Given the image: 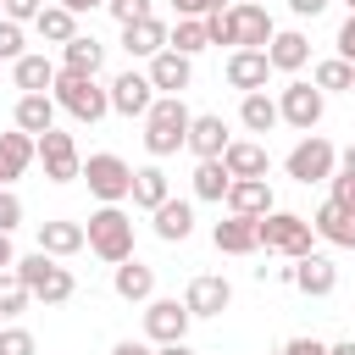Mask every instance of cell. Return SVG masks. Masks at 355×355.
Wrapping results in <instances>:
<instances>
[{
	"label": "cell",
	"mask_w": 355,
	"mask_h": 355,
	"mask_svg": "<svg viewBox=\"0 0 355 355\" xmlns=\"http://www.w3.org/2000/svg\"><path fill=\"white\" fill-rule=\"evenodd\" d=\"M189 105H183V94H155V105L144 111V150L161 161V155H172V150H183L189 144Z\"/></svg>",
	"instance_id": "obj_1"
},
{
	"label": "cell",
	"mask_w": 355,
	"mask_h": 355,
	"mask_svg": "<svg viewBox=\"0 0 355 355\" xmlns=\"http://www.w3.org/2000/svg\"><path fill=\"white\" fill-rule=\"evenodd\" d=\"M50 94H55V105L67 111V116H78V122H100L105 111H111V89H100L94 78H83V72H55V83H50Z\"/></svg>",
	"instance_id": "obj_2"
},
{
	"label": "cell",
	"mask_w": 355,
	"mask_h": 355,
	"mask_svg": "<svg viewBox=\"0 0 355 355\" xmlns=\"http://www.w3.org/2000/svg\"><path fill=\"white\" fill-rule=\"evenodd\" d=\"M17 277H22V283L33 288V300H44V305H67V300L78 294V277H72L67 266H55L50 250L22 255V261H17Z\"/></svg>",
	"instance_id": "obj_3"
},
{
	"label": "cell",
	"mask_w": 355,
	"mask_h": 355,
	"mask_svg": "<svg viewBox=\"0 0 355 355\" xmlns=\"http://www.w3.org/2000/svg\"><path fill=\"white\" fill-rule=\"evenodd\" d=\"M83 233H89V250H94L100 261H111V266L133 255V216H128L122 205H100Z\"/></svg>",
	"instance_id": "obj_4"
},
{
	"label": "cell",
	"mask_w": 355,
	"mask_h": 355,
	"mask_svg": "<svg viewBox=\"0 0 355 355\" xmlns=\"http://www.w3.org/2000/svg\"><path fill=\"white\" fill-rule=\"evenodd\" d=\"M83 178H89V194H94L100 205H122V200H133V166H128L122 155H111V150L89 155V161H83Z\"/></svg>",
	"instance_id": "obj_5"
},
{
	"label": "cell",
	"mask_w": 355,
	"mask_h": 355,
	"mask_svg": "<svg viewBox=\"0 0 355 355\" xmlns=\"http://www.w3.org/2000/svg\"><path fill=\"white\" fill-rule=\"evenodd\" d=\"M255 227H261V244H266V250H277V255H288V261L311 255V239H316V227H311L305 216H294V211H266Z\"/></svg>",
	"instance_id": "obj_6"
},
{
	"label": "cell",
	"mask_w": 355,
	"mask_h": 355,
	"mask_svg": "<svg viewBox=\"0 0 355 355\" xmlns=\"http://www.w3.org/2000/svg\"><path fill=\"white\" fill-rule=\"evenodd\" d=\"M283 172L294 178V183H327L333 172H338V150L322 139V133H305L294 150H288V161H283Z\"/></svg>",
	"instance_id": "obj_7"
},
{
	"label": "cell",
	"mask_w": 355,
	"mask_h": 355,
	"mask_svg": "<svg viewBox=\"0 0 355 355\" xmlns=\"http://www.w3.org/2000/svg\"><path fill=\"white\" fill-rule=\"evenodd\" d=\"M39 161H44V178L50 183H72V178H83V155H78V144H72V133H39Z\"/></svg>",
	"instance_id": "obj_8"
},
{
	"label": "cell",
	"mask_w": 355,
	"mask_h": 355,
	"mask_svg": "<svg viewBox=\"0 0 355 355\" xmlns=\"http://www.w3.org/2000/svg\"><path fill=\"white\" fill-rule=\"evenodd\" d=\"M189 305L183 300H144V338L150 344H178L189 333Z\"/></svg>",
	"instance_id": "obj_9"
},
{
	"label": "cell",
	"mask_w": 355,
	"mask_h": 355,
	"mask_svg": "<svg viewBox=\"0 0 355 355\" xmlns=\"http://www.w3.org/2000/svg\"><path fill=\"white\" fill-rule=\"evenodd\" d=\"M227 28H233V44L239 50H266L272 44V17H266V6H250V0H239V6H227Z\"/></svg>",
	"instance_id": "obj_10"
},
{
	"label": "cell",
	"mask_w": 355,
	"mask_h": 355,
	"mask_svg": "<svg viewBox=\"0 0 355 355\" xmlns=\"http://www.w3.org/2000/svg\"><path fill=\"white\" fill-rule=\"evenodd\" d=\"M277 111H283V122H288V128L311 133V128L322 122L327 100H322V89H316V83H288V89H283V100H277Z\"/></svg>",
	"instance_id": "obj_11"
},
{
	"label": "cell",
	"mask_w": 355,
	"mask_h": 355,
	"mask_svg": "<svg viewBox=\"0 0 355 355\" xmlns=\"http://www.w3.org/2000/svg\"><path fill=\"white\" fill-rule=\"evenodd\" d=\"M150 105H155L150 72H122V78L111 83V111H116V116H144Z\"/></svg>",
	"instance_id": "obj_12"
},
{
	"label": "cell",
	"mask_w": 355,
	"mask_h": 355,
	"mask_svg": "<svg viewBox=\"0 0 355 355\" xmlns=\"http://www.w3.org/2000/svg\"><path fill=\"white\" fill-rule=\"evenodd\" d=\"M150 83H155L161 94H183V89L194 83V55H183V50L150 55Z\"/></svg>",
	"instance_id": "obj_13"
},
{
	"label": "cell",
	"mask_w": 355,
	"mask_h": 355,
	"mask_svg": "<svg viewBox=\"0 0 355 355\" xmlns=\"http://www.w3.org/2000/svg\"><path fill=\"white\" fill-rule=\"evenodd\" d=\"M261 216H227V222H216L211 227V244L222 250V255H255L261 250V227H255Z\"/></svg>",
	"instance_id": "obj_14"
},
{
	"label": "cell",
	"mask_w": 355,
	"mask_h": 355,
	"mask_svg": "<svg viewBox=\"0 0 355 355\" xmlns=\"http://www.w3.org/2000/svg\"><path fill=\"white\" fill-rule=\"evenodd\" d=\"M294 288H300V294L327 300V294L338 288V266H333L327 255H316V250H311V255H300V261H294Z\"/></svg>",
	"instance_id": "obj_15"
},
{
	"label": "cell",
	"mask_w": 355,
	"mask_h": 355,
	"mask_svg": "<svg viewBox=\"0 0 355 355\" xmlns=\"http://www.w3.org/2000/svg\"><path fill=\"white\" fill-rule=\"evenodd\" d=\"M111 288H116V300H128V305H144V300H155V266H144V261H116V277H111Z\"/></svg>",
	"instance_id": "obj_16"
},
{
	"label": "cell",
	"mask_w": 355,
	"mask_h": 355,
	"mask_svg": "<svg viewBox=\"0 0 355 355\" xmlns=\"http://www.w3.org/2000/svg\"><path fill=\"white\" fill-rule=\"evenodd\" d=\"M227 211H233V216H266V211H277V205H272V183H266V178H233Z\"/></svg>",
	"instance_id": "obj_17"
},
{
	"label": "cell",
	"mask_w": 355,
	"mask_h": 355,
	"mask_svg": "<svg viewBox=\"0 0 355 355\" xmlns=\"http://www.w3.org/2000/svg\"><path fill=\"white\" fill-rule=\"evenodd\" d=\"M227 300H233V288H227V277H194L189 283V294H183V305H189V316H222L227 311Z\"/></svg>",
	"instance_id": "obj_18"
},
{
	"label": "cell",
	"mask_w": 355,
	"mask_h": 355,
	"mask_svg": "<svg viewBox=\"0 0 355 355\" xmlns=\"http://www.w3.org/2000/svg\"><path fill=\"white\" fill-rule=\"evenodd\" d=\"M122 50L128 55H161L166 50V22L161 17H139V22H122Z\"/></svg>",
	"instance_id": "obj_19"
},
{
	"label": "cell",
	"mask_w": 355,
	"mask_h": 355,
	"mask_svg": "<svg viewBox=\"0 0 355 355\" xmlns=\"http://www.w3.org/2000/svg\"><path fill=\"white\" fill-rule=\"evenodd\" d=\"M266 72H272L266 50H233V55H227V83H233V89H244V94L266 89Z\"/></svg>",
	"instance_id": "obj_20"
},
{
	"label": "cell",
	"mask_w": 355,
	"mask_h": 355,
	"mask_svg": "<svg viewBox=\"0 0 355 355\" xmlns=\"http://www.w3.org/2000/svg\"><path fill=\"white\" fill-rule=\"evenodd\" d=\"M227 144H233V139H227V122H222L216 111H205V116H194V122H189V150H194L200 161H216Z\"/></svg>",
	"instance_id": "obj_21"
},
{
	"label": "cell",
	"mask_w": 355,
	"mask_h": 355,
	"mask_svg": "<svg viewBox=\"0 0 355 355\" xmlns=\"http://www.w3.org/2000/svg\"><path fill=\"white\" fill-rule=\"evenodd\" d=\"M311 227H316V239H327V244H338V250H355V211H344L338 200H327V205L311 216Z\"/></svg>",
	"instance_id": "obj_22"
},
{
	"label": "cell",
	"mask_w": 355,
	"mask_h": 355,
	"mask_svg": "<svg viewBox=\"0 0 355 355\" xmlns=\"http://www.w3.org/2000/svg\"><path fill=\"white\" fill-rule=\"evenodd\" d=\"M150 216H155V239H166V244H183L194 233V205L189 200H161Z\"/></svg>",
	"instance_id": "obj_23"
},
{
	"label": "cell",
	"mask_w": 355,
	"mask_h": 355,
	"mask_svg": "<svg viewBox=\"0 0 355 355\" xmlns=\"http://www.w3.org/2000/svg\"><path fill=\"white\" fill-rule=\"evenodd\" d=\"M33 161H39V139L33 133H22V128L17 133H0V172H6V183L22 178Z\"/></svg>",
	"instance_id": "obj_24"
},
{
	"label": "cell",
	"mask_w": 355,
	"mask_h": 355,
	"mask_svg": "<svg viewBox=\"0 0 355 355\" xmlns=\"http://www.w3.org/2000/svg\"><path fill=\"white\" fill-rule=\"evenodd\" d=\"M266 61H272V72H300L305 61H311V39L305 33H272V44H266Z\"/></svg>",
	"instance_id": "obj_25"
},
{
	"label": "cell",
	"mask_w": 355,
	"mask_h": 355,
	"mask_svg": "<svg viewBox=\"0 0 355 355\" xmlns=\"http://www.w3.org/2000/svg\"><path fill=\"white\" fill-rule=\"evenodd\" d=\"M100 61H105V44H100L94 33H78V39H67V44H61V67H67V72L94 78V72H100Z\"/></svg>",
	"instance_id": "obj_26"
},
{
	"label": "cell",
	"mask_w": 355,
	"mask_h": 355,
	"mask_svg": "<svg viewBox=\"0 0 355 355\" xmlns=\"http://www.w3.org/2000/svg\"><path fill=\"white\" fill-rule=\"evenodd\" d=\"M55 72H61V67H55L50 55H17V61H11V78H17L22 94H44V89L55 83Z\"/></svg>",
	"instance_id": "obj_27"
},
{
	"label": "cell",
	"mask_w": 355,
	"mask_h": 355,
	"mask_svg": "<svg viewBox=\"0 0 355 355\" xmlns=\"http://www.w3.org/2000/svg\"><path fill=\"white\" fill-rule=\"evenodd\" d=\"M222 166L233 172V178H266V144H250V139H233L227 150H222Z\"/></svg>",
	"instance_id": "obj_28"
},
{
	"label": "cell",
	"mask_w": 355,
	"mask_h": 355,
	"mask_svg": "<svg viewBox=\"0 0 355 355\" xmlns=\"http://www.w3.org/2000/svg\"><path fill=\"white\" fill-rule=\"evenodd\" d=\"M17 128L33 133V139L50 133V128H55V94H22V100H17Z\"/></svg>",
	"instance_id": "obj_29"
},
{
	"label": "cell",
	"mask_w": 355,
	"mask_h": 355,
	"mask_svg": "<svg viewBox=\"0 0 355 355\" xmlns=\"http://www.w3.org/2000/svg\"><path fill=\"white\" fill-rule=\"evenodd\" d=\"M89 244V233L78 227V222H39V250H50V255H78Z\"/></svg>",
	"instance_id": "obj_30"
},
{
	"label": "cell",
	"mask_w": 355,
	"mask_h": 355,
	"mask_svg": "<svg viewBox=\"0 0 355 355\" xmlns=\"http://www.w3.org/2000/svg\"><path fill=\"white\" fill-rule=\"evenodd\" d=\"M33 28H39L44 44H67V39H78V11H67V6L55 0V6H44V11L33 17Z\"/></svg>",
	"instance_id": "obj_31"
},
{
	"label": "cell",
	"mask_w": 355,
	"mask_h": 355,
	"mask_svg": "<svg viewBox=\"0 0 355 355\" xmlns=\"http://www.w3.org/2000/svg\"><path fill=\"white\" fill-rule=\"evenodd\" d=\"M239 122H244L250 133H272V128L283 122V111H277V100H272L266 89H255V94H244V105H239Z\"/></svg>",
	"instance_id": "obj_32"
},
{
	"label": "cell",
	"mask_w": 355,
	"mask_h": 355,
	"mask_svg": "<svg viewBox=\"0 0 355 355\" xmlns=\"http://www.w3.org/2000/svg\"><path fill=\"white\" fill-rule=\"evenodd\" d=\"M227 189H233V172L222 166V155L194 166V200H227Z\"/></svg>",
	"instance_id": "obj_33"
},
{
	"label": "cell",
	"mask_w": 355,
	"mask_h": 355,
	"mask_svg": "<svg viewBox=\"0 0 355 355\" xmlns=\"http://www.w3.org/2000/svg\"><path fill=\"white\" fill-rule=\"evenodd\" d=\"M161 200H172L166 172H161V166H139V172H133V205H139V211H155Z\"/></svg>",
	"instance_id": "obj_34"
},
{
	"label": "cell",
	"mask_w": 355,
	"mask_h": 355,
	"mask_svg": "<svg viewBox=\"0 0 355 355\" xmlns=\"http://www.w3.org/2000/svg\"><path fill=\"white\" fill-rule=\"evenodd\" d=\"M211 44V33H205V17H178V28L166 33V50H183V55H200Z\"/></svg>",
	"instance_id": "obj_35"
},
{
	"label": "cell",
	"mask_w": 355,
	"mask_h": 355,
	"mask_svg": "<svg viewBox=\"0 0 355 355\" xmlns=\"http://www.w3.org/2000/svg\"><path fill=\"white\" fill-rule=\"evenodd\" d=\"M28 300H33V288L17 277V266H11V272H0V316H22V311H28Z\"/></svg>",
	"instance_id": "obj_36"
},
{
	"label": "cell",
	"mask_w": 355,
	"mask_h": 355,
	"mask_svg": "<svg viewBox=\"0 0 355 355\" xmlns=\"http://www.w3.org/2000/svg\"><path fill=\"white\" fill-rule=\"evenodd\" d=\"M316 89H322V94H327V89H355V61H344V55L322 61V67H316Z\"/></svg>",
	"instance_id": "obj_37"
},
{
	"label": "cell",
	"mask_w": 355,
	"mask_h": 355,
	"mask_svg": "<svg viewBox=\"0 0 355 355\" xmlns=\"http://www.w3.org/2000/svg\"><path fill=\"white\" fill-rule=\"evenodd\" d=\"M17 55H28V50H22V22L0 17V61H17Z\"/></svg>",
	"instance_id": "obj_38"
},
{
	"label": "cell",
	"mask_w": 355,
	"mask_h": 355,
	"mask_svg": "<svg viewBox=\"0 0 355 355\" xmlns=\"http://www.w3.org/2000/svg\"><path fill=\"white\" fill-rule=\"evenodd\" d=\"M0 355H33V333L28 327H6L0 333Z\"/></svg>",
	"instance_id": "obj_39"
},
{
	"label": "cell",
	"mask_w": 355,
	"mask_h": 355,
	"mask_svg": "<svg viewBox=\"0 0 355 355\" xmlns=\"http://www.w3.org/2000/svg\"><path fill=\"white\" fill-rule=\"evenodd\" d=\"M105 11H111L116 22H139V17H155V11H150V0H105Z\"/></svg>",
	"instance_id": "obj_40"
},
{
	"label": "cell",
	"mask_w": 355,
	"mask_h": 355,
	"mask_svg": "<svg viewBox=\"0 0 355 355\" xmlns=\"http://www.w3.org/2000/svg\"><path fill=\"white\" fill-rule=\"evenodd\" d=\"M44 11V0H0V17H11V22H33Z\"/></svg>",
	"instance_id": "obj_41"
},
{
	"label": "cell",
	"mask_w": 355,
	"mask_h": 355,
	"mask_svg": "<svg viewBox=\"0 0 355 355\" xmlns=\"http://www.w3.org/2000/svg\"><path fill=\"white\" fill-rule=\"evenodd\" d=\"M327 183H333V200H338L344 211H355V172H333Z\"/></svg>",
	"instance_id": "obj_42"
},
{
	"label": "cell",
	"mask_w": 355,
	"mask_h": 355,
	"mask_svg": "<svg viewBox=\"0 0 355 355\" xmlns=\"http://www.w3.org/2000/svg\"><path fill=\"white\" fill-rule=\"evenodd\" d=\"M17 222H22V200H17L11 189H0V233H11Z\"/></svg>",
	"instance_id": "obj_43"
},
{
	"label": "cell",
	"mask_w": 355,
	"mask_h": 355,
	"mask_svg": "<svg viewBox=\"0 0 355 355\" xmlns=\"http://www.w3.org/2000/svg\"><path fill=\"white\" fill-rule=\"evenodd\" d=\"M178 17H211V11H227V0H172Z\"/></svg>",
	"instance_id": "obj_44"
},
{
	"label": "cell",
	"mask_w": 355,
	"mask_h": 355,
	"mask_svg": "<svg viewBox=\"0 0 355 355\" xmlns=\"http://www.w3.org/2000/svg\"><path fill=\"white\" fill-rule=\"evenodd\" d=\"M283 355H327V344H322V338H305V333H300V338H288V344H283Z\"/></svg>",
	"instance_id": "obj_45"
},
{
	"label": "cell",
	"mask_w": 355,
	"mask_h": 355,
	"mask_svg": "<svg viewBox=\"0 0 355 355\" xmlns=\"http://www.w3.org/2000/svg\"><path fill=\"white\" fill-rule=\"evenodd\" d=\"M338 55L344 61H355V11L344 17V28H338Z\"/></svg>",
	"instance_id": "obj_46"
},
{
	"label": "cell",
	"mask_w": 355,
	"mask_h": 355,
	"mask_svg": "<svg viewBox=\"0 0 355 355\" xmlns=\"http://www.w3.org/2000/svg\"><path fill=\"white\" fill-rule=\"evenodd\" d=\"M327 6H333V0H288L294 17H316V11H327Z\"/></svg>",
	"instance_id": "obj_47"
},
{
	"label": "cell",
	"mask_w": 355,
	"mask_h": 355,
	"mask_svg": "<svg viewBox=\"0 0 355 355\" xmlns=\"http://www.w3.org/2000/svg\"><path fill=\"white\" fill-rule=\"evenodd\" d=\"M111 355H155V349L139 344V338H122V344H111Z\"/></svg>",
	"instance_id": "obj_48"
},
{
	"label": "cell",
	"mask_w": 355,
	"mask_h": 355,
	"mask_svg": "<svg viewBox=\"0 0 355 355\" xmlns=\"http://www.w3.org/2000/svg\"><path fill=\"white\" fill-rule=\"evenodd\" d=\"M17 266V250H11V233H0V272Z\"/></svg>",
	"instance_id": "obj_49"
},
{
	"label": "cell",
	"mask_w": 355,
	"mask_h": 355,
	"mask_svg": "<svg viewBox=\"0 0 355 355\" xmlns=\"http://www.w3.org/2000/svg\"><path fill=\"white\" fill-rule=\"evenodd\" d=\"M61 6H67V11H78V17H83V11H94V6H105V0H61Z\"/></svg>",
	"instance_id": "obj_50"
},
{
	"label": "cell",
	"mask_w": 355,
	"mask_h": 355,
	"mask_svg": "<svg viewBox=\"0 0 355 355\" xmlns=\"http://www.w3.org/2000/svg\"><path fill=\"white\" fill-rule=\"evenodd\" d=\"M338 172H355V144H349V150H338Z\"/></svg>",
	"instance_id": "obj_51"
},
{
	"label": "cell",
	"mask_w": 355,
	"mask_h": 355,
	"mask_svg": "<svg viewBox=\"0 0 355 355\" xmlns=\"http://www.w3.org/2000/svg\"><path fill=\"white\" fill-rule=\"evenodd\" d=\"M155 355H194V349H189V344H183V338H178V344H161V349H155Z\"/></svg>",
	"instance_id": "obj_52"
},
{
	"label": "cell",
	"mask_w": 355,
	"mask_h": 355,
	"mask_svg": "<svg viewBox=\"0 0 355 355\" xmlns=\"http://www.w3.org/2000/svg\"><path fill=\"white\" fill-rule=\"evenodd\" d=\"M327 355H355V338H344V344H327Z\"/></svg>",
	"instance_id": "obj_53"
},
{
	"label": "cell",
	"mask_w": 355,
	"mask_h": 355,
	"mask_svg": "<svg viewBox=\"0 0 355 355\" xmlns=\"http://www.w3.org/2000/svg\"><path fill=\"white\" fill-rule=\"evenodd\" d=\"M0 189H6V172H0Z\"/></svg>",
	"instance_id": "obj_54"
},
{
	"label": "cell",
	"mask_w": 355,
	"mask_h": 355,
	"mask_svg": "<svg viewBox=\"0 0 355 355\" xmlns=\"http://www.w3.org/2000/svg\"><path fill=\"white\" fill-rule=\"evenodd\" d=\"M349 11H355V0H349Z\"/></svg>",
	"instance_id": "obj_55"
}]
</instances>
